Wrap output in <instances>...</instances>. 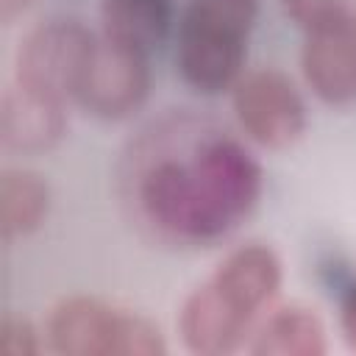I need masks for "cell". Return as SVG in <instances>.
Wrapping results in <instances>:
<instances>
[{
    "mask_svg": "<svg viewBox=\"0 0 356 356\" xmlns=\"http://www.w3.org/2000/svg\"><path fill=\"white\" fill-rule=\"evenodd\" d=\"M261 164L214 128H153L134 150L128 200L136 220L170 245L228 236L261 197Z\"/></svg>",
    "mask_w": 356,
    "mask_h": 356,
    "instance_id": "cell-1",
    "label": "cell"
},
{
    "mask_svg": "<svg viewBox=\"0 0 356 356\" xmlns=\"http://www.w3.org/2000/svg\"><path fill=\"white\" fill-rule=\"evenodd\" d=\"M256 14L259 0H186L175 44L181 78L206 95L231 89L245 67Z\"/></svg>",
    "mask_w": 356,
    "mask_h": 356,
    "instance_id": "cell-2",
    "label": "cell"
},
{
    "mask_svg": "<svg viewBox=\"0 0 356 356\" xmlns=\"http://www.w3.org/2000/svg\"><path fill=\"white\" fill-rule=\"evenodd\" d=\"M47 345L61 356H161L164 337L153 320L92 295H72L47 317Z\"/></svg>",
    "mask_w": 356,
    "mask_h": 356,
    "instance_id": "cell-3",
    "label": "cell"
},
{
    "mask_svg": "<svg viewBox=\"0 0 356 356\" xmlns=\"http://www.w3.org/2000/svg\"><path fill=\"white\" fill-rule=\"evenodd\" d=\"M97 36L75 17H50L31 28L14 56V81L58 100H75Z\"/></svg>",
    "mask_w": 356,
    "mask_h": 356,
    "instance_id": "cell-4",
    "label": "cell"
},
{
    "mask_svg": "<svg viewBox=\"0 0 356 356\" xmlns=\"http://www.w3.org/2000/svg\"><path fill=\"white\" fill-rule=\"evenodd\" d=\"M231 89L236 122L253 142L286 147L306 131V103L286 72L259 67L242 72Z\"/></svg>",
    "mask_w": 356,
    "mask_h": 356,
    "instance_id": "cell-5",
    "label": "cell"
},
{
    "mask_svg": "<svg viewBox=\"0 0 356 356\" xmlns=\"http://www.w3.org/2000/svg\"><path fill=\"white\" fill-rule=\"evenodd\" d=\"M150 89L147 53L97 36L95 53L78 83L75 100L95 117L122 120L136 111Z\"/></svg>",
    "mask_w": 356,
    "mask_h": 356,
    "instance_id": "cell-6",
    "label": "cell"
},
{
    "mask_svg": "<svg viewBox=\"0 0 356 356\" xmlns=\"http://www.w3.org/2000/svg\"><path fill=\"white\" fill-rule=\"evenodd\" d=\"M256 317L231 303L211 278L192 289L178 312V334L186 350L197 356H225L245 345Z\"/></svg>",
    "mask_w": 356,
    "mask_h": 356,
    "instance_id": "cell-7",
    "label": "cell"
},
{
    "mask_svg": "<svg viewBox=\"0 0 356 356\" xmlns=\"http://www.w3.org/2000/svg\"><path fill=\"white\" fill-rule=\"evenodd\" d=\"M300 70L309 89L323 103H356V22L306 31Z\"/></svg>",
    "mask_w": 356,
    "mask_h": 356,
    "instance_id": "cell-8",
    "label": "cell"
},
{
    "mask_svg": "<svg viewBox=\"0 0 356 356\" xmlns=\"http://www.w3.org/2000/svg\"><path fill=\"white\" fill-rule=\"evenodd\" d=\"M281 259L270 245L248 242L225 253V259L211 273V284L242 312L259 317V312L281 289Z\"/></svg>",
    "mask_w": 356,
    "mask_h": 356,
    "instance_id": "cell-9",
    "label": "cell"
},
{
    "mask_svg": "<svg viewBox=\"0 0 356 356\" xmlns=\"http://www.w3.org/2000/svg\"><path fill=\"white\" fill-rule=\"evenodd\" d=\"M67 128L64 100L36 92L22 83H11L3 95L0 108V134L6 147L36 153L53 147Z\"/></svg>",
    "mask_w": 356,
    "mask_h": 356,
    "instance_id": "cell-10",
    "label": "cell"
},
{
    "mask_svg": "<svg viewBox=\"0 0 356 356\" xmlns=\"http://www.w3.org/2000/svg\"><path fill=\"white\" fill-rule=\"evenodd\" d=\"M250 353L259 356H323L328 337L320 314L309 306H281L250 331Z\"/></svg>",
    "mask_w": 356,
    "mask_h": 356,
    "instance_id": "cell-11",
    "label": "cell"
},
{
    "mask_svg": "<svg viewBox=\"0 0 356 356\" xmlns=\"http://www.w3.org/2000/svg\"><path fill=\"white\" fill-rule=\"evenodd\" d=\"M172 25V0H100V36L153 53Z\"/></svg>",
    "mask_w": 356,
    "mask_h": 356,
    "instance_id": "cell-12",
    "label": "cell"
},
{
    "mask_svg": "<svg viewBox=\"0 0 356 356\" xmlns=\"http://www.w3.org/2000/svg\"><path fill=\"white\" fill-rule=\"evenodd\" d=\"M50 209V189L42 175L8 167L0 178V222L6 239L25 236L42 225Z\"/></svg>",
    "mask_w": 356,
    "mask_h": 356,
    "instance_id": "cell-13",
    "label": "cell"
},
{
    "mask_svg": "<svg viewBox=\"0 0 356 356\" xmlns=\"http://www.w3.org/2000/svg\"><path fill=\"white\" fill-rule=\"evenodd\" d=\"M286 17L303 31L356 22V0H281Z\"/></svg>",
    "mask_w": 356,
    "mask_h": 356,
    "instance_id": "cell-14",
    "label": "cell"
},
{
    "mask_svg": "<svg viewBox=\"0 0 356 356\" xmlns=\"http://www.w3.org/2000/svg\"><path fill=\"white\" fill-rule=\"evenodd\" d=\"M39 334L25 317L8 314L0 325V350L6 356H33L39 353Z\"/></svg>",
    "mask_w": 356,
    "mask_h": 356,
    "instance_id": "cell-15",
    "label": "cell"
},
{
    "mask_svg": "<svg viewBox=\"0 0 356 356\" xmlns=\"http://www.w3.org/2000/svg\"><path fill=\"white\" fill-rule=\"evenodd\" d=\"M339 331L350 350H356V284H350L339 303Z\"/></svg>",
    "mask_w": 356,
    "mask_h": 356,
    "instance_id": "cell-16",
    "label": "cell"
},
{
    "mask_svg": "<svg viewBox=\"0 0 356 356\" xmlns=\"http://www.w3.org/2000/svg\"><path fill=\"white\" fill-rule=\"evenodd\" d=\"M33 0H0V17L6 19V22H11L17 14H22L28 6H31Z\"/></svg>",
    "mask_w": 356,
    "mask_h": 356,
    "instance_id": "cell-17",
    "label": "cell"
}]
</instances>
